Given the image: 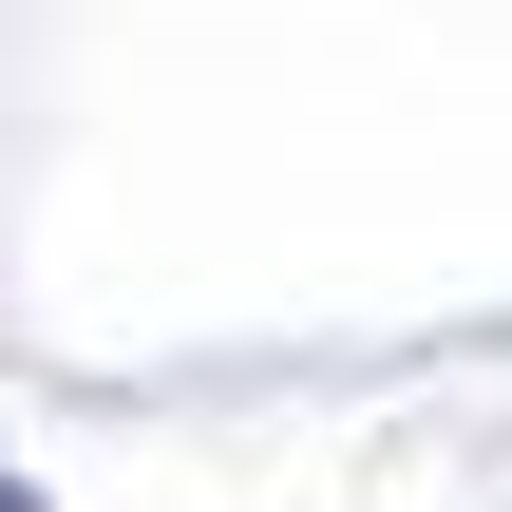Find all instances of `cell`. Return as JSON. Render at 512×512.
I'll return each instance as SVG.
<instances>
[{"label":"cell","mask_w":512,"mask_h":512,"mask_svg":"<svg viewBox=\"0 0 512 512\" xmlns=\"http://www.w3.org/2000/svg\"><path fill=\"white\" fill-rule=\"evenodd\" d=\"M0 512H57V494H38V475H19V456H0Z\"/></svg>","instance_id":"6da1fadb"}]
</instances>
